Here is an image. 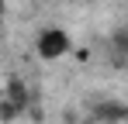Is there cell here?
<instances>
[{
	"label": "cell",
	"mask_w": 128,
	"mask_h": 124,
	"mask_svg": "<svg viewBox=\"0 0 128 124\" xmlns=\"http://www.w3.org/2000/svg\"><path fill=\"white\" fill-rule=\"evenodd\" d=\"M66 52H69V35H66V31L48 28V31L38 35V55H42V59H59Z\"/></svg>",
	"instance_id": "6da1fadb"
},
{
	"label": "cell",
	"mask_w": 128,
	"mask_h": 124,
	"mask_svg": "<svg viewBox=\"0 0 128 124\" xmlns=\"http://www.w3.org/2000/svg\"><path fill=\"white\" fill-rule=\"evenodd\" d=\"M86 124H104V121H86Z\"/></svg>",
	"instance_id": "7a4b0ae2"
}]
</instances>
